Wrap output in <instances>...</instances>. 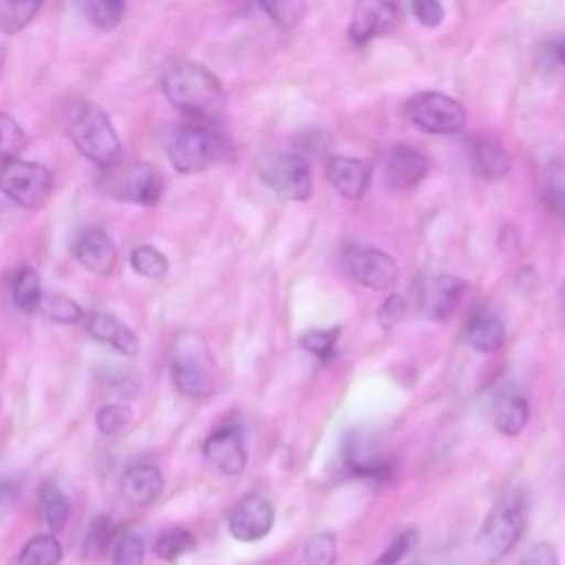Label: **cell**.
I'll use <instances>...</instances> for the list:
<instances>
[{
    "label": "cell",
    "mask_w": 565,
    "mask_h": 565,
    "mask_svg": "<svg viewBox=\"0 0 565 565\" xmlns=\"http://www.w3.org/2000/svg\"><path fill=\"white\" fill-rule=\"evenodd\" d=\"M161 88L168 102L196 124H214L225 110V90L216 75L201 64L179 60L166 66Z\"/></svg>",
    "instance_id": "obj_1"
},
{
    "label": "cell",
    "mask_w": 565,
    "mask_h": 565,
    "mask_svg": "<svg viewBox=\"0 0 565 565\" xmlns=\"http://www.w3.org/2000/svg\"><path fill=\"white\" fill-rule=\"evenodd\" d=\"M527 503L521 490H508L486 514L477 532V554L483 563H497L512 552L525 532Z\"/></svg>",
    "instance_id": "obj_2"
},
{
    "label": "cell",
    "mask_w": 565,
    "mask_h": 565,
    "mask_svg": "<svg viewBox=\"0 0 565 565\" xmlns=\"http://www.w3.org/2000/svg\"><path fill=\"white\" fill-rule=\"evenodd\" d=\"M166 152L170 163L183 172H201L207 170L232 154L230 141L214 128V124H196L188 121L172 130L166 143Z\"/></svg>",
    "instance_id": "obj_3"
},
{
    "label": "cell",
    "mask_w": 565,
    "mask_h": 565,
    "mask_svg": "<svg viewBox=\"0 0 565 565\" xmlns=\"http://www.w3.org/2000/svg\"><path fill=\"white\" fill-rule=\"evenodd\" d=\"M66 130L75 148L102 168H110L121 157L119 137L108 119V115L88 102L75 104L71 108Z\"/></svg>",
    "instance_id": "obj_4"
},
{
    "label": "cell",
    "mask_w": 565,
    "mask_h": 565,
    "mask_svg": "<svg viewBox=\"0 0 565 565\" xmlns=\"http://www.w3.org/2000/svg\"><path fill=\"white\" fill-rule=\"evenodd\" d=\"M102 188L113 199L137 205H154L161 199L163 179L161 172L148 161H117L110 168H106Z\"/></svg>",
    "instance_id": "obj_5"
},
{
    "label": "cell",
    "mask_w": 565,
    "mask_h": 565,
    "mask_svg": "<svg viewBox=\"0 0 565 565\" xmlns=\"http://www.w3.org/2000/svg\"><path fill=\"white\" fill-rule=\"evenodd\" d=\"M0 192L26 210L42 207L53 192V174L42 163L7 159L0 163Z\"/></svg>",
    "instance_id": "obj_6"
},
{
    "label": "cell",
    "mask_w": 565,
    "mask_h": 565,
    "mask_svg": "<svg viewBox=\"0 0 565 565\" xmlns=\"http://www.w3.org/2000/svg\"><path fill=\"white\" fill-rule=\"evenodd\" d=\"M404 113L411 124L428 135H455L466 126V110L463 106L444 93L424 90L413 95Z\"/></svg>",
    "instance_id": "obj_7"
},
{
    "label": "cell",
    "mask_w": 565,
    "mask_h": 565,
    "mask_svg": "<svg viewBox=\"0 0 565 565\" xmlns=\"http://www.w3.org/2000/svg\"><path fill=\"white\" fill-rule=\"evenodd\" d=\"M260 179L285 201H307L311 196V168L298 152H276L260 163Z\"/></svg>",
    "instance_id": "obj_8"
},
{
    "label": "cell",
    "mask_w": 565,
    "mask_h": 565,
    "mask_svg": "<svg viewBox=\"0 0 565 565\" xmlns=\"http://www.w3.org/2000/svg\"><path fill=\"white\" fill-rule=\"evenodd\" d=\"M466 282L452 274H433L415 285V305L428 320H446L459 305Z\"/></svg>",
    "instance_id": "obj_9"
},
{
    "label": "cell",
    "mask_w": 565,
    "mask_h": 565,
    "mask_svg": "<svg viewBox=\"0 0 565 565\" xmlns=\"http://www.w3.org/2000/svg\"><path fill=\"white\" fill-rule=\"evenodd\" d=\"M399 20V2L397 0H355L349 40L353 44H366L369 40L388 35Z\"/></svg>",
    "instance_id": "obj_10"
},
{
    "label": "cell",
    "mask_w": 565,
    "mask_h": 565,
    "mask_svg": "<svg viewBox=\"0 0 565 565\" xmlns=\"http://www.w3.org/2000/svg\"><path fill=\"white\" fill-rule=\"evenodd\" d=\"M344 267L355 282L369 289H386L397 276L395 260L386 252L369 245H351L344 252Z\"/></svg>",
    "instance_id": "obj_11"
},
{
    "label": "cell",
    "mask_w": 565,
    "mask_h": 565,
    "mask_svg": "<svg viewBox=\"0 0 565 565\" xmlns=\"http://www.w3.org/2000/svg\"><path fill=\"white\" fill-rule=\"evenodd\" d=\"M274 525V505L267 497L252 492L243 497L230 512V534L241 543H254L269 534Z\"/></svg>",
    "instance_id": "obj_12"
},
{
    "label": "cell",
    "mask_w": 565,
    "mask_h": 565,
    "mask_svg": "<svg viewBox=\"0 0 565 565\" xmlns=\"http://www.w3.org/2000/svg\"><path fill=\"white\" fill-rule=\"evenodd\" d=\"M205 459L225 475L243 472L247 463V448L241 426L225 424L216 428L203 444Z\"/></svg>",
    "instance_id": "obj_13"
},
{
    "label": "cell",
    "mask_w": 565,
    "mask_h": 565,
    "mask_svg": "<svg viewBox=\"0 0 565 565\" xmlns=\"http://www.w3.org/2000/svg\"><path fill=\"white\" fill-rule=\"evenodd\" d=\"M324 174L331 188L344 199H360L371 183V166L358 157L333 154L324 163Z\"/></svg>",
    "instance_id": "obj_14"
},
{
    "label": "cell",
    "mask_w": 565,
    "mask_h": 565,
    "mask_svg": "<svg viewBox=\"0 0 565 565\" xmlns=\"http://www.w3.org/2000/svg\"><path fill=\"white\" fill-rule=\"evenodd\" d=\"M428 172V161L424 152L413 146H395L386 154L384 163V181L391 190H411L415 188Z\"/></svg>",
    "instance_id": "obj_15"
},
{
    "label": "cell",
    "mask_w": 565,
    "mask_h": 565,
    "mask_svg": "<svg viewBox=\"0 0 565 565\" xmlns=\"http://www.w3.org/2000/svg\"><path fill=\"white\" fill-rule=\"evenodd\" d=\"M73 254L84 269L97 276H108L117 265L115 243L99 227H88L86 232H82L73 245Z\"/></svg>",
    "instance_id": "obj_16"
},
{
    "label": "cell",
    "mask_w": 565,
    "mask_h": 565,
    "mask_svg": "<svg viewBox=\"0 0 565 565\" xmlns=\"http://www.w3.org/2000/svg\"><path fill=\"white\" fill-rule=\"evenodd\" d=\"M342 459H344L347 470L362 475V477L382 479L391 470L388 461L384 459L380 448L366 435H360V433H351L347 437Z\"/></svg>",
    "instance_id": "obj_17"
},
{
    "label": "cell",
    "mask_w": 565,
    "mask_h": 565,
    "mask_svg": "<svg viewBox=\"0 0 565 565\" xmlns=\"http://www.w3.org/2000/svg\"><path fill=\"white\" fill-rule=\"evenodd\" d=\"M86 331L108 344L110 349L124 353V355H135L139 351V340L137 335L119 320L115 318L113 313H104V311H95L88 316V322H86Z\"/></svg>",
    "instance_id": "obj_18"
},
{
    "label": "cell",
    "mask_w": 565,
    "mask_h": 565,
    "mask_svg": "<svg viewBox=\"0 0 565 565\" xmlns=\"http://www.w3.org/2000/svg\"><path fill=\"white\" fill-rule=\"evenodd\" d=\"M466 342L470 349L479 351V353H492L503 344V324L499 320L497 313H492L490 309H475L470 313V318L466 320V329H463Z\"/></svg>",
    "instance_id": "obj_19"
},
{
    "label": "cell",
    "mask_w": 565,
    "mask_h": 565,
    "mask_svg": "<svg viewBox=\"0 0 565 565\" xmlns=\"http://www.w3.org/2000/svg\"><path fill=\"white\" fill-rule=\"evenodd\" d=\"M163 490V475L154 466H130L121 477V492L135 505H150Z\"/></svg>",
    "instance_id": "obj_20"
},
{
    "label": "cell",
    "mask_w": 565,
    "mask_h": 565,
    "mask_svg": "<svg viewBox=\"0 0 565 565\" xmlns=\"http://www.w3.org/2000/svg\"><path fill=\"white\" fill-rule=\"evenodd\" d=\"M527 419H530V404L523 393L508 388L497 397L492 408V422L499 433L514 437L525 428Z\"/></svg>",
    "instance_id": "obj_21"
},
{
    "label": "cell",
    "mask_w": 565,
    "mask_h": 565,
    "mask_svg": "<svg viewBox=\"0 0 565 565\" xmlns=\"http://www.w3.org/2000/svg\"><path fill=\"white\" fill-rule=\"evenodd\" d=\"M170 373H172L174 388L185 397L203 399L212 393V377L194 358H188V355L174 358Z\"/></svg>",
    "instance_id": "obj_22"
},
{
    "label": "cell",
    "mask_w": 565,
    "mask_h": 565,
    "mask_svg": "<svg viewBox=\"0 0 565 565\" xmlns=\"http://www.w3.org/2000/svg\"><path fill=\"white\" fill-rule=\"evenodd\" d=\"M470 161L472 168L483 179H501L510 172V154L503 146L492 139H472L470 141Z\"/></svg>",
    "instance_id": "obj_23"
},
{
    "label": "cell",
    "mask_w": 565,
    "mask_h": 565,
    "mask_svg": "<svg viewBox=\"0 0 565 565\" xmlns=\"http://www.w3.org/2000/svg\"><path fill=\"white\" fill-rule=\"evenodd\" d=\"M38 503H40V514L46 523V527L55 534L66 527L68 521V499L60 490V486L51 479H46L40 490H38Z\"/></svg>",
    "instance_id": "obj_24"
},
{
    "label": "cell",
    "mask_w": 565,
    "mask_h": 565,
    "mask_svg": "<svg viewBox=\"0 0 565 565\" xmlns=\"http://www.w3.org/2000/svg\"><path fill=\"white\" fill-rule=\"evenodd\" d=\"M11 298H13V305L22 313H33L40 307L42 285H40V276L33 267H20L15 271L13 287H11Z\"/></svg>",
    "instance_id": "obj_25"
},
{
    "label": "cell",
    "mask_w": 565,
    "mask_h": 565,
    "mask_svg": "<svg viewBox=\"0 0 565 565\" xmlns=\"http://www.w3.org/2000/svg\"><path fill=\"white\" fill-rule=\"evenodd\" d=\"M44 0H0V33L22 31L42 9Z\"/></svg>",
    "instance_id": "obj_26"
},
{
    "label": "cell",
    "mask_w": 565,
    "mask_h": 565,
    "mask_svg": "<svg viewBox=\"0 0 565 565\" xmlns=\"http://www.w3.org/2000/svg\"><path fill=\"white\" fill-rule=\"evenodd\" d=\"M62 561V545L51 534L33 536L20 552L18 565H57Z\"/></svg>",
    "instance_id": "obj_27"
},
{
    "label": "cell",
    "mask_w": 565,
    "mask_h": 565,
    "mask_svg": "<svg viewBox=\"0 0 565 565\" xmlns=\"http://www.w3.org/2000/svg\"><path fill=\"white\" fill-rule=\"evenodd\" d=\"M269 20L280 29H294L307 13V0H258Z\"/></svg>",
    "instance_id": "obj_28"
},
{
    "label": "cell",
    "mask_w": 565,
    "mask_h": 565,
    "mask_svg": "<svg viewBox=\"0 0 565 565\" xmlns=\"http://www.w3.org/2000/svg\"><path fill=\"white\" fill-rule=\"evenodd\" d=\"M130 265L137 274L146 276V278H163L168 274V258L163 252H159L152 245H139L132 249L130 254Z\"/></svg>",
    "instance_id": "obj_29"
},
{
    "label": "cell",
    "mask_w": 565,
    "mask_h": 565,
    "mask_svg": "<svg viewBox=\"0 0 565 565\" xmlns=\"http://www.w3.org/2000/svg\"><path fill=\"white\" fill-rule=\"evenodd\" d=\"M194 547V539L188 530L183 527H170L166 530L157 543H154V552L159 558L174 563L177 558H181L185 552H190Z\"/></svg>",
    "instance_id": "obj_30"
},
{
    "label": "cell",
    "mask_w": 565,
    "mask_h": 565,
    "mask_svg": "<svg viewBox=\"0 0 565 565\" xmlns=\"http://www.w3.org/2000/svg\"><path fill=\"white\" fill-rule=\"evenodd\" d=\"M143 554H146L143 539L137 532L126 530L124 534L117 536L110 561L113 565H143Z\"/></svg>",
    "instance_id": "obj_31"
},
{
    "label": "cell",
    "mask_w": 565,
    "mask_h": 565,
    "mask_svg": "<svg viewBox=\"0 0 565 565\" xmlns=\"http://www.w3.org/2000/svg\"><path fill=\"white\" fill-rule=\"evenodd\" d=\"M38 309H42L51 320L62 324H71L82 318V307L62 294H42Z\"/></svg>",
    "instance_id": "obj_32"
},
{
    "label": "cell",
    "mask_w": 565,
    "mask_h": 565,
    "mask_svg": "<svg viewBox=\"0 0 565 565\" xmlns=\"http://www.w3.org/2000/svg\"><path fill=\"white\" fill-rule=\"evenodd\" d=\"M24 143H26V135L22 126L11 115L0 113V163L18 157Z\"/></svg>",
    "instance_id": "obj_33"
},
{
    "label": "cell",
    "mask_w": 565,
    "mask_h": 565,
    "mask_svg": "<svg viewBox=\"0 0 565 565\" xmlns=\"http://www.w3.org/2000/svg\"><path fill=\"white\" fill-rule=\"evenodd\" d=\"M124 13H126V0H90L88 2L90 22L102 31L115 29L121 22Z\"/></svg>",
    "instance_id": "obj_34"
},
{
    "label": "cell",
    "mask_w": 565,
    "mask_h": 565,
    "mask_svg": "<svg viewBox=\"0 0 565 565\" xmlns=\"http://www.w3.org/2000/svg\"><path fill=\"white\" fill-rule=\"evenodd\" d=\"M130 417H132V411L126 404H106L97 411L95 424H97L99 433L117 435L128 426Z\"/></svg>",
    "instance_id": "obj_35"
},
{
    "label": "cell",
    "mask_w": 565,
    "mask_h": 565,
    "mask_svg": "<svg viewBox=\"0 0 565 565\" xmlns=\"http://www.w3.org/2000/svg\"><path fill=\"white\" fill-rule=\"evenodd\" d=\"M338 335H340V329L333 327V329H313V331H307L302 338H300V347L313 355H318L320 360H329L333 349H335V342H338Z\"/></svg>",
    "instance_id": "obj_36"
},
{
    "label": "cell",
    "mask_w": 565,
    "mask_h": 565,
    "mask_svg": "<svg viewBox=\"0 0 565 565\" xmlns=\"http://www.w3.org/2000/svg\"><path fill=\"white\" fill-rule=\"evenodd\" d=\"M305 565H333L335 539L331 534H316L305 543Z\"/></svg>",
    "instance_id": "obj_37"
},
{
    "label": "cell",
    "mask_w": 565,
    "mask_h": 565,
    "mask_svg": "<svg viewBox=\"0 0 565 565\" xmlns=\"http://www.w3.org/2000/svg\"><path fill=\"white\" fill-rule=\"evenodd\" d=\"M411 11H413L415 20L426 29H435L444 20L441 0H411Z\"/></svg>",
    "instance_id": "obj_38"
},
{
    "label": "cell",
    "mask_w": 565,
    "mask_h": 565,
    "mask_svg": "<svg viewBox=\"0 0 565 565\" xmlns=\"http://www.w3.org/2000/svg\"><path fill=\"white\" fill-rule=\"evenodd\" d=\"M547 201L565 218V163L556 166L547 177Z\"/></svg>",
    "instance_id": "obj_39"
},
{
    "label": "cell",
    "mask_w": 565,
    "mask_h": 565,
    "mask_svg": "<svg viewBox=\"0 0 565 565\" xmlns=\"http://www.w3.org/2000/svg\"><path fill=\"white\" fill-rule=\"evenodd\" d=\"M108 539H110V523L106 516H97L93 521V525L88 527L86 532V539H84V554L93 556L97 552H102L106 545H108Z\"/></svg>",
    "instance_id": "obj_40"
},
{
    "label": "cell",
    "mask_w": 565,
    "mask_h": 565,
    "mask_svg": "<svg viewBox=\"0 0 565 565\" xmlns=\"http://www.w3.org/2000/svg\"><path fill=\"white\" fill-rule=\"evenodd\" d=\"M519 565H558L556 547L547 541H541L525 552V556L521 558Z\"/></svg>",
    "instance_id": "obj_41"
},
{
    "label": "cell",
    "mask_w": 565,
    "mask_h": 565,
    "mask_svg": "<svg viewBox=\"0 0 565 565\" xmlns=\"http://www.w3.org/2000/svg\"><path fill=\"white\" fill-rule=\"evenodd\" d=\"M413 536H415L413 532L399 534L373 565H397V561L408 552V547H411V543H413Z\"/></svg>",
    "instance_id": "obj_42"
},
{
    "label": "cell",
    "mask_w": 565,
    "mask_h": 565,
    "mask_svg": "<svg viewBox=\"0 0 565 565\" xmlns=\"http://www.w3.org/2000/svg\"><path fill=\"white\" fill-rule=\"evenodd\" d=\"M404 309H406V305L399 296H388L380 309V322L384 327H393L404 316Z\"/></svg>",
    "instance_id": "obj_43"
},
{
    "label": "cell",
    "mask_w": 565,
    "mask_h": 565,
    "mask_svg": "<svg viewBox=\"0 0 565 565\" xmlns=\"http://www.w3.org/2000/svg\"><path fill=\"white\" fill-rule=\"evenodd\" d=\"M13 497H15L13 483H9L7 479H0V505H7L9 501H13Z\"/></svg>",
    "instance_id": "obj_44"
},
{
    "label": "cell",
    "mask_w": 565,
    "mask_h": 565,
    "mask_svg": "<svg viewBox=\"0 0 565 565\" xmlns=\"http://www.w3.org/2000/svg\"><path fill=\"white\" fill-rule=\"evenodd\" d=\"M552 53H554V57H556L561 64H565V33H563L561 38H556V40H554V44H552Z\"/></svg>",
    "instance_id": "obj_45"
},
{
    "label": "cell",
    "mask_w": 565,
    "mask_h": 565,
    "mask_svg": "<svg viewBox=\"0 0 565 565\" xmlns=\"http://www.w3.org/2000/svg\"><path fill=\"white\" fill-rule=\"evenodd\" d=\"M4 60H7V57H4V49L0 46V73H2V68H4Z\"/></svg>",
    "instance_id": "obj_46"
}]
</instances>
